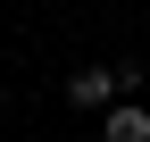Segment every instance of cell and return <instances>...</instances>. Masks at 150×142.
I'll return each mask as SVG.
<instances>
[{
	"instance_id": "cell-1",
	"label": "cell",
	"mask_w": 150,
	"mask_h": 142,
	"mask_svg": "<svg viewBox=\"0 0 150 142\" xmlns=\"http://www.w3.org/2000/svg\"><path fill=\"white\" fill-rule=\"evenodd\" d=\"M117 92H125V84H117V67H75V75H67V109H117Z\"/></svg>"
},
{
	"instance_id": "cell-2",
	"label": "cell",
	"mask_w": 150,
	"mask_h": 142,
	"mask_svg": "<svg viewBox=\"0 0 150 142\" xmlns=\"http://www.w3.org/2000/svg\"><path fill=\"white\" fill-rule=\"evenodd\" d=\"M100 142H150V109L142 100H117V109L100 117Z\"/></svg>"
}]
</instances>
